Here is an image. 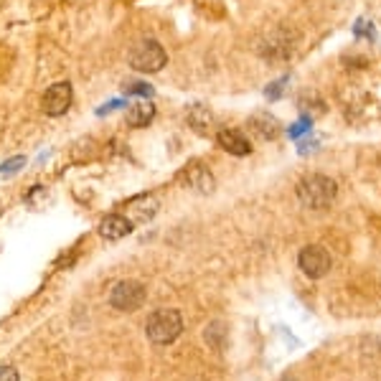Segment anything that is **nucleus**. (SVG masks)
I'll return each mask as SVG.
<instances>
[{
    "mask_svg": "<svg viewBox=\"0 0 381 381\" xmlns=\"http://www.w3.org/2000/svg\"><path fill=\"white\" fill-rule=\"evenodd\" d=\"M127 64H130L135 71L156 74V71H161L168 64V54L156 39H140V41H135L133 49L127 51Z\"/></svg>",
    "mask_w": 381,
    "mask_h": 381,
    "instance_id": "obj_3",
    "label": "nucleus"
},
{
    "mask_svg": "<svg viewBox=\"0 0 381 381\" xmlns=\"http://www.w3.org/2000/svg\"><path fill=\"white\" fill-rule=\"evenodd\" d=\"M0 381H21L16 366H0Z\"/></svg>",
    "mask_w": 381,
    "mask_h": 381,
    "instance_id": "obj_18",
    "label": "nucleus"
},
{
    "mask_svg": "<svg viewBox=\"0 0 381 381\" xmlns=\"http://www.w3.org/2000/svg\"><path fill=\"white\" fill-rule=\"evenodd\" d=\"M298 265H300V270L305 272L308 278L320 280L330 272L333 260H330V252L325 247H320V244H308V247L300 249V254H298Z\"/></svg>",
    "mask_w": 381,
    "mask_h": 381,
    "instance_id": "obj_6",
    "label": "nucleus"
},
{
    "mask_svg": "<svg viewBox=\"0 0 381 381\" xmlns=\"http://www.w3.org/2000/svg\"><path fill=\"white\" fill-rule=\"evenodd\" d=\"M247 127L254 138L267 140V143H270V140H278L280 135H283V125H280L278 117L270 115V112H257V115H252Z\"/></svg>",
    "mask_w": 381,
    "mask_h": 381,
    "instance_id": "obj_9",
    "label": "nucleus"
},
{
    "mask_svg": "<svg viewBox=\"0 0 381 381\" xmlns=\"http://www.w3.org/2000/svg\"><path fill=\"white\" fill-rule=\"evenodd\" d=\"M186 122H188L190 130L196 135H201V138L214 135L216 117H214V112H211V107H206V104H201V102L188 104V107H186Z\"/></svg>",
    "mask_w": 381,
    "mask_h": 381,
    "instance_id": "obj_8",
    "label": "nucleus"
},
{
    "mask_svg": "<svg viewBox=\"0 0 381 381\" xmlns=\"http://www.w3.org/2000/svg\"><path fill=\"white\" fill-rule=\"evenodd\" d=\"M122 104H125V102H122V99H112L110 104H104V107H99L97 115H99V117H102V115H110L112 110H117V107H122Z\"/></svg>",
    "mask_w": 381,
    "mask_h": 381,
    "instance_id": "obj_21",
    "label": "nucleus"
},
{
    "mask_svg": "<svg viewBox=\"0 0 381 381\" xmlns=\"http://www.w3.org/2000/svg\"><path fill=\"white\" fill-rule=\"evenodd\" d=\"M156 117V104L151 99H140V102L130 104L125 112V122L130 127H148Z\"/></svg>",
    "mask_w": 381,
    "mask_h": 381,
    "instance_id": "obj_13",
    "label": "nucleus"
},
{
    "mask_svg": "<svg viewBox=\"0 0 381 381\" xmlns=\"http://www.w3.org/2000/svg\"><path fill=\"white\" fill-rule=\"evenodd\" d=\"M203 341L214 348V351H221L226 346V323H221V320L208 323V328L203 330Z\"/></svg>",
    "mask_w": 381,
    "mask_h": 381,
    "instance_id": "obj_15",
    "label": "nucleus"
},
{
    "mask_svg": "<svg viewBox=\"0 0 381 381\" xmlns=\"http://www.w3.org/2000/svg\"><path fill=\"white\" fill-rule=\"evenodd\" d=\"M158 211V201L153 196H143V198H135V201H130V206H127V219L133 221V224H138V221H151L153 216H156Z\"/></svg>",
    "mask_w": 381,
    "mask_h": 381,
    "instance_id": "obj_14",
    "label": "nucleus"
},
{
    "mask_svg": "<svg viewBox=\"0 0 381 381\" xmlns=\"http://www.w3.org/2000/svg\"><path fill=\"white\" fill-rule=\"evenodd\" d=\"M310 125H313V122L310 120H308V117H305V120H300V125H295L293 127V130H290V138H300V135L303 133H308V130H310Z\"/></svg>",
    "mask_w": 381,
    "mask_h": 381,
    "instance_id": "obj_20",
    "label": "nucleus"
},
{
    "mask_svg": "<svg viewBox=\"0 0 381 381\" xmlns=\"http://www.w3.org/2000/svg\"><path fill=\"white\" fill-rule=\"evenodd\" d=\"M71 97H74V92H71L69 81H56L41 97V110L49 117H61L71 107Z\"/></svg>",
    "mask_w": 381,
    "mask_h": 381,
    "instance_id": "obj_7",
    "label": "nucleus"
},
{
    "mask_svg": "<svg viewBox=\"0 0 381 381\" xmlns=\"http://www.w3.org/2000/svg\"><path fill=\"white\" fill-rule=\"evenodd\" d=\"M148 298V290L140 280H122L112 288L110 293V305L120 313H135Z\"/></svg>",
    "mask_w": 381,
    "mask_h": 381,
    "instance_id": "obj_4",
    "label": "nucleus"
},
{
    "mask_svg": "<svg viewBox=\"0 0 381 381\" xmlns=\"http://www.w3.org/2000/svg\"><path fill=\"white\" fill-rule=\"evenodd\" d=\"M145 333L156 346H168L183 333V315L176 308H161L153 310L145 320Z\"/></svg>",
    "mask_w": 381,
    "mask_h": 381,
    "instance_id": "obj_2",
    "label": "nucleus"
},
{
    "mask_svg": "<svg viewBox=\"0 0 381 381\" xmlns=\"http://www.w3.org/2000/svg\"><path fill=\"white\" fill-rule=\"evenodd\" d=\"M125 92L127 94H140V97H145V99L153 97V87H151V84H140V81H138V84H130Z\"/></svg>",
    "mask_w": 381,
    "mask_h": 381,
    "instance_id": "obj_17",
    "label": "nucleus"
},
{
    "mask_svg": "<svg viewBox=\"0 0 381 381\" xmlns=\"http://www.w3.org/2000/svg\"><path fill=\"white\" fill-rule=\"evenodd\" d=\"M283 87H285V79L275 81L272 87H267V89H265V97H267V99H278L280 94H283Z\"/></svg>",
    "mask_w": 381,
    "mask_h": 381,
    "instance_id": "obj_19",
    "label": "nucleus"
},
{
    "mask_svg": "<svg viewBox=\"0 0 381 381\" xmlns=\"http://www.w3.org/2000/svg\"><path fill=\"white\" fill-rule=\"evenodd\" d=\"M298 201L303 203L310 211H323V208H330L338 196V186H335L333 178L323 173H310L298 183Z\"/></svg>",
    "mask_w": 381,
    "mask_h": 381,
    "instance_id": "obj_1",
    "label": "nucleus"
},
{
    "mask_svg": "<svg viewBox=\"0 0 381 381\" xmlns=\"http://www.w3.org/2000/svg\"><path fill=\"white\" fill-rule=\"evenodd\" d=\"M178 181L183 188L193 190L198 196H208V193H214V188H216L214 173H211L208 166H203L201 161H190L178 173Z\"/></svg>",
    "mask_w": 381,
    "mask_h": 381,
    "instance_id": "obj_5",
    "label": "nucleus"
},
{
    "mask_svg": "<svg viewBox=\"0 0 381 381\" xmlns=\"http://www.w3.org/2000/svg\"><path fill=\"white\" fill-rule=\"evenodd\" d=\"M133 229L135 224L125 214H107L99 224V237L107 239V242H117V239L127 237Z\"/></svg>",
    "mask_w": 381,
    "mask_h": 381,
    "instance_id": "obj_11",
    "label": "nucleus"
},
{
    "mask_svg": "<svg viewBox=\"0 0 381 381\" xmlns=\"http://www.w3.org/2000/svg\"><path fill=\"white\" fill-rule=\"evenodd\" d=\"M24 166H26V158L24 156L11 158L8 163H3V166H0V173H16V171H21Z\"/></svg>",
    "mask_w": 381,
    "mask_h": 381,
    "instance_id": "obj_16",
    "label": "nucleus"
},
{
    "mask_svg": "<svg viewBox=\"0 0 381 381\" xmlns=\"http://www.w3.org/2000/svg\"><path fill=\"white\" fill-rule=\"evenodd\" d=\"M293 51V41L285 39V31H278L275 36H267L260 44V56H265L270 64H280Z\"/></svg>",
    "mask_w": 381,
    "mask_h": 381,
    "instance_id": "obj_10",
    "label": "nucleus"
},
{
    "mask_svg": "<svg viewBox=\"0 0 381 381\" xmlns=\"http://www.w3.org/2000/svg\"><path fill=\"white\" fill-rule=\"evenodd\" d=\"M285 381H295V379H285Z\"/></svg>",
    "mask_w": 381,
    "mask_h": 381,
    "instance_id": "obj_22",
    "label": "nucleus"
},
{
    "mask_svg": "<svg viewBox=\"0 0 381 381\" xmlns=\"http://www.w3.org/2000/svg\"><path fill=\"white\" fill-rule=\"evenodd\" d=\"M216 143H219L226 153H231V156H249V153H252V143H249V140L244 138V133H239V130H219V133H216Z\"/></svg>",
    "mask_w": 381,
    "mask_h": 381,
    "instance_id": "obj_12",
    "label": "nucleus"
}]
</instances>
